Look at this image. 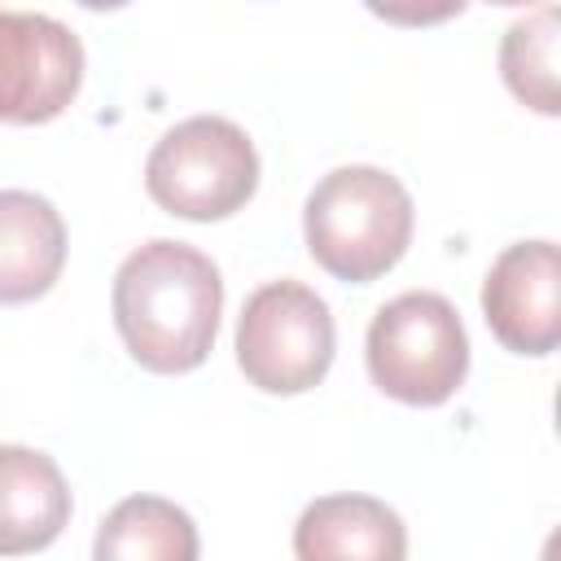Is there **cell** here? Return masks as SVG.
<instances>
[{
    "label": "cell",
    "mask_w": 561,
    "mask_h": 561,
    "mask_svg": "<svg viewBox=\"0 0 561 561\" xmlns=\"http://www.w3.org/2000/svg\"><path fill=\"white\" fill-rule=\"evenodd\" d=\"M110 307L127 355L149 373L175 377L206 364L219 333L224 280L188 241L153 237L118 263Z\"/></svg>",
    "instance_id": "6da1fadb"
},
{
    "label": "cell",
    "mask_w": 561,
    "mask_h": 561,
    "mask_svg": "<svg viewBox=\"0 0 561 561\" xmlns=\"http://www.w3.org/2000/svg\"><path fill=\"white\" fill-rule=\"evenodd\" d=\"M412 228V193L399 175L368 162L333 167L320 175L302 206V237L311 259L346 285H373L386 276L408 254Z\"/></svg>",
    "instance_id": "7a4b0ae2"
},
{
    "label": "cell",
    "mask_w": 561,
    "mask_h": 561,
    "mask_svg": "<svg viewBox=\"0 0 561 561\" xmlns=\"http://www.w3.org/2000/svg\"><path fill=\"white\" fill-rule=\"evenodd\" d=\"M364 364L381 394L408 408L447 403L469 377V333L460 311L434 289H408L377 307Z\"/></svg>",
    "instance_id": "3957f363"
},
{
    "label": "cell",
    "mask_w": 561,
    "mask_h": 561,
    "mask_svg": "<svg viewBox=\"0 0 561 561\" xmlns=\"http://www.w3.org/2000/svg\"><path fill=\"white\" fill-rule=\"evenodd\" d=\"M145 188L175 219H228L259 188V149L232 118L193 114L149 149Z\"/></svg>",
    "instance_id": "277c9868"
},
{
    "label": "cell",
    "mask_w": 561,
    "mask_h": 561,
    "mask_svg": "<svg viewBox=\"0 0 561 561\" xmlns=\"http://www.w3.org/2000/svg\"><path fill=\"white\" fill-rule=\"evenodd\" d=\"M232 351L263 394H302L333 368L337 329L329 302L302 280H267L245 298Z\"/></svg>",
    "instance_id": "5b68a950"
},
{
    "label": "cell",
    "mask_w": 561,
    "mask_h": 561,
    "mask_svg": "<svg viewBox=\"0 0 561 561\" xmlns=\"http://www.w3.org/2000/svg\"><path fill=\"white\" fill-rule=\"evenodd\" d=\"M79 83L83 44L66 22L0 9V123H48L79 96Z\"/></svg>",
    "instance_id": "8992f818"
},
{
    "label": "cell",
    "mask_w": 561,
    "mask_h": 561,
    "mask_svg": "<svg viewBox=\"0 0 561 561\" xmlns=\"http://www.w3.org/2000/svg\"><path fill=\"white\" fill-rule=\"evenodd\" d=\"M482 316L504 351L552 355L561 342V250L552 241L508 245L482 280Z\"/></svg>",
    "instance_id": "52a82bcc"
},
{
    "label": "cell",
    "mask_w": 561,
    "mask_h": 561,
    "mask_svg": "<svg viewBox=\"0 0 561 561\" xmlns=\"http://www.w3.org/2000/svg\"><path fill=\"white\" fill-rule=\"evenodd\" d=\"M298 561H403L408 526L377 495H320L294 522Z\"/></svg>",
    "instance_id": "ba28073f"
},
{
    "label": "cell",
    "mask_w": 561,
    "mask_h": 561,
    "mask_svg": "<svg viewBox=\"0 0 561 561\" xmlns=\"http://www.w3.org/2000/svg\"><path fill=\"white\" fill-rule=\"evenodd\" d=\"M70 486L53 456L0 443V557L48 548L70 522Z\"/></svg>",
    "instance_id": "9c48e42d"
},
{
    "label": "cell",
    "mask_w": 561,
    "mask_h": 561,
    "mask_svg": "<svg viewBox=\"0 0 561 561\" xmlns=\"http://www.w3.org/2000/svg\"><path fill=\"white\" fill-rule=\"evenodd\" d=\"M66 267V224L31 188H0V302L44 298Z\"/></svg>",
    "instance_id": "30bf717a"
},
{
    "label": "cell",
    "mask_w": 561,
    "mask_h": 561,
    "mask_svg": "<svg viewBox=\"0 0 561 561\" xmlns=\"http://www.w3.org/2000/svg\"><path fill=\"white\" fill-rule=\"evenodd\" d=\"M202 539L193 517L162 495L118 500L92 539V561H197Z\"/></svg>",
    "instance_id": "8fae6325"
},
{
    "label": "cell",
    "mask_w": 561,
    "mask_h": 561,
    "mask_svg": "<svg viewBox=\"0 0 561 561\" xmlns=\"http://www.w3.org/2000/svg\"><path fill=\"white\" fill-rule=\"evenodd\" d=\"M500 75H504L508 92L522 105H530L539 114L561 110V92H557V9L552 4H543L530 18H517L504 31Z\"/></svg>",
    "instance_id": "7c38bea8"
}]
</instances>
